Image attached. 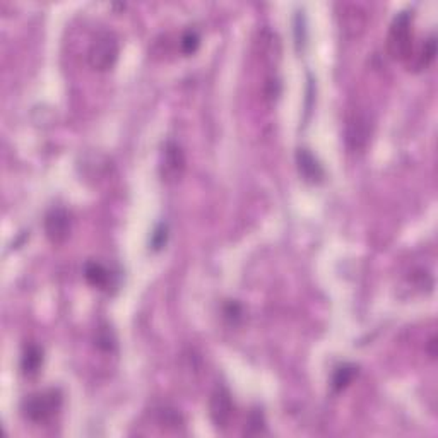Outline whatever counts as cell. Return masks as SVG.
I'll list each match as a JSON object with an SVG mask.
<instances>
[{
    "label": "cell",
    "instance_id": "11",
    "mask_svg": "<svg viewBox=\"0 0 438 438\" xmlns=\"http://www.w3.org/2000/svg\"><path fill=\"white\" fill-rule=\"evenodd\" d=\"M84 278L88 279V283L95 288L106 289L111 283V274L105 265H102L99 262H88L84 267Z\"/></svg>",
    "mask_w": 438,
    "mask_h": 438
},
{
    "label": "cell",
    "instance_id": "9",
    "mask_svg": "<svg viewBox=\"0 0 438 438\" xmlns=\"http://www.w3.org/2000/svg\"><path fill=\"white\" fill-rule=\"evenodd\" d=\"M343 7V26L346 31H351V33H356V31H363L365 24H366V12L361 9L360 6H354V3H344Z\"/></svg>",
    "mask_w": 438,
    "mask_h": 438
},
{
    "label": "cell",
    "instance_id": "16",
    "mask_svg": "<svg viewBox=\"0 0 438 438\" xmlns=\"http://www.w3.org/2000/svg\"><path fill=\"white\" fill-rule=\"evenodd\" d=\"M262 430H264V416H262V412L254 411L249 418V426H247L245 433H249V435H257Z\"/></svg>",
    "mask_w": 438,
    "mask_h": 438
},
{
    "label": "cell",
    "instance_id": "8",
    "mask_svg": "<svg viewBox=\"0 0 438 438\" xmlns=\"http://www.w3.org/2000/svg\"><path fill=\"white\" fill-rule=\"evenodd\" d=\"M298 161V170L300 175L307 182H318L324 177V171H322L321 164L317 163V160L314 158V154L307 149H300L296 154Z\"/></svg>",
    "mask_w": 438,
    "mask_h": 438
},
{
    "label": "cell",
    "instance_id": "2",
    "mask_svg": "<svg viewBox=\"0 0 438 438\" xmlns=\"http://www.w3.org/2000/svg\"><path fill=\"white\" fill-rule=\"evenodd\" d=\"M412 17L411 12L402 10L394 17L387 35V52L394 60L408 62L412 55Z\"/></svg>",
    "mask_w": 438,
    "mask_h": 438
},
{
    "label": "cell",
    "instance_id": "3",
    "mask_svg": "<svg viewBox=\"0 0 438 438\" xmlns=\"http://www.w3.org/2000/svg\"><path fill=\"white\" fill-rule=\"evenodd\" d=\"M118 39L111 31H99L95 38H93L91 45L88 48V64L91 69L98 70V73H105L111 69L118 59Z\"/></svg>",
    "mask_w": 438,
    "mask_h": 438
},
{
    "label": "cell",
    "instance_id": "12",
    "mask_svg": "<svg viewBox=\"0 0 438 438\" xmlns=\"http://www.w3.org/2000/svg\"><path fill=\"white\" fill-rule=\"evenodd\" d=\"M435 55H437V39L432 35V37H430L425 43H423V46H421V50H419L418 55H412V57H415V62H412V69H415V70L426 69V67H428L430 64L433 62ZM412 57H411V59H412ZM411 59H409V60H411ZM409 60H408V62H409Z\"/></svg>",
    "mask_w": 438,
    "mask_h": 438
},
{
    "label": "cell",
    "instance_id": "14",
    "mask_svg": "<svg viewBox=\"0 0 438 438\" xmlns=\"http://www.w3.org/2000/svg\"><path fill=\"white\" fill-rule=\"evenodd\" d=\"M199 43L200 38L196 31H187V33H183V37L180 39L182 52L185 53V55H192V53H196V50L199 48Z\"/></svg>",
    "mask_w": 438,
    "mask_h": 438
},
{
    "label": "cell",
    "instance_id": "13",
    "mask_svg": "<svg viewBox=\"0 0 438 438\" xmlns=\"http://www.w3.org/2000/svg\"><path fill=\"white\" fill-rule=\"evenodd\" d=\"M356 373H358V368L354 365L339 366L332 377V389L337 390V392L343 389H346V387L350 385L351 382H353V379L356 377Z\"/></svg>",
    "mask_w": 438,
    "mask_h": 438
},
{
    "label": "cell",
    "instance_id": "17",
    "mask_svg": "<svg viewBox=\"0 0 438 438\" xmlns=\"http://www.w3.org/2000/svg\"><path fill=\"white\" fill-rule=\"evenodd\" d=\"M166 238H168V229H166V226L161 225L160 228L154 229L153 240H151V245H153L154 250H160L161 247H164V243H166Z\"/></svg>",
    "mask_w": 438,
    "mask_h": 438
},
{
    "label": "cell",
    "instance_id": "5",
    "mask_svg": "<svg viewBox=\"0 0 438 438\" xmlns=\"http://www.w3.org/2000/svg\"><path fill=\"white\" fill-rule=\"evenodd\" d=\"M45 233L46 238L53 243V245H62L70 235V228H73V222H70V216L64 207H53L48 211V214L45 216Z\"/></svg>",
    "mask_w": 438,
    "mask_h": 438
},
{
    "label": "cell",
    "instance_id": "7",
    "mask_svg": "<svg viewBox=\"0 0 438 438\" xmlns=\"http://www.w3.org/2000/svg\"><path fill=\"white\" fill-rule=\"evenodd\" d=\"M372 128H370V120L365 115H354L350 118L346 127V141L353 149H363L368 142Z\"/></svg>",
    "mask_w": 438,
    "mask_h": 438
},
{
    "label": "cell",
    "instance_id": "4",
    "mask_svg": "<svg viewBox=\"0 0 438 438\" xmlns=\"http://www.w3.org/2000/svg\"><path fill=\"white\" fill-rule=\"evenodd\" d=\"M185 171V154L180 144L168 141L160 156V177L168 185L177 183Z\"/></svg>",
    "mask_w": 438,
    "mask_h": 438
},
{
    "label": "cell",
    "instance_id": "10",
    "mask_svg": "<svg viewBox=\"0 0 438 438\" xmlns=\"http://www.w3.org/2000/svg\"><path fill=\"white\" fill-rule=\"evenodd\" d=\"M43 365V350L38 344H28L21 358V370L26 377H35Z\"/></svg>",
    "mask_w": 438,
    "mask_h": 438
},
{
    "label": "cell",
    "instance_id": "6",
    "mask_svg": "<svg viewBox=\"0 0 438 438\" xmlns=\"http://www.w3.org/2000/svg\"><path fill=\"white\" fill-rule=\"evenodd\" d=\"M209 415L213 419L214 426L219 430L226 428L231 421L233 416V401L231 394L225 387H218L209 399Z\"/></svg>",
    "mask_w": 438,
    "mask_h": 438
},
{
    "label": "cell",
    "instance_id": "15",
    "mask_svg": "<svg viewBox=\"0 0 438 438\" xmlns=\"http://www.w3.org/2000/svg\"><path fill=\"white\" fill-rule=\"evenodd\" d=\"M96 344H98L102 350L111 351L115 347V337L111 334L108 327H102L98 330V336H96Z\"/></svg>",
    "mask_w": 438,
    "mask_h": 438
},
{
    "label": "cell",
    "instance_id": "1",
    "mask_svg": "<svg viewBox=\"0 0 438 438\" xmlns=\"http://www.w3.org/2000/svg\"><path fill=\"white\" fill-rule=\"evenodd\" d=\"M62 408V394L59 389H46L26 396L21 402V412L31 423H46Z\"/></svg>",
    "mask_w": 438,
    "mask_h": 438
}]
</instances>
